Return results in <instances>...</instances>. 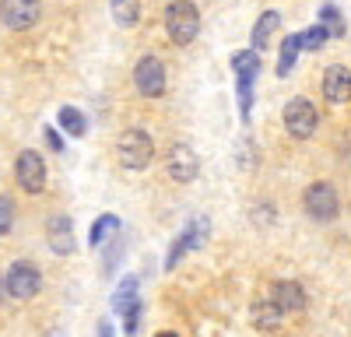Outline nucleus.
<instances>
[{"instance_id":"f257e3e1","label":"nucleus","mask_w":351,"mask_h":337,"mask_svg":"<svg viewBox=\"0 0 351 337\" xmlns=\"http://www.w3.org/2000/svg\"><path fill=\"white\" fill-rule=\"evenodd\" d=\"M112 155L120 162V168L127 173H144L152 162H155V137L141 127H127L112 145Z\"/></svg>"},{"instance_id":"f03ea898","label":"nucleus","mask_w":351,"mask_h":337,"mask_svg":"<svg viewBox=\"0 0 351 337\" xmlns=\"http://www.w3.org/2000/svg\"><path fill=\"white\" fill-rule=\"evenodd\" d=\"M162 25H165V36H169L172 46H180V49L193 46L197 36H200V8L193 0H169Z\"/></svg>"},{"instance_id":"7ed1b4c3","label":"nucleus","mask_w":351,"mask_h":337,"mask_svg":"<svg viewBox=\"0 0 351 337\" xmlns=\"http://www.w3.org/2000/svg\"><path fill=\"white\" fill-rule=\"evenodd\" d=\"M302 211H306V218L316 221V225L334 221V218L341 214V193H337V186L327 183V179H313V183L302 190Z\"/></svg>"},{"instance_id":"20e7f679","label":"nucleus","mask_w":351,"mask_h":337,"mask_svg":"<svg viewBox=\"0 0 351 337\" xmlns=\"http://www.w3.org/2000/svg\"><path fill=\"white\" fill-rule=\"evenodd\" d=\"M232 74H236V92H239V109H243V120H250V109H253V88H256V77H260V53L256 49H236L232 53Z\"/></svg>"},{"instance_id":"39448f33","label":"nucleus","mask_w":351,"mask_h":337,"mask_svg":"<svg viewBox=\"0 0 351 337\" xmlns=\"http://www.w3.org/2000/svg\"><path fill=\"white\" fill-rule=\"evenodd\" d=\"M14 183H18V190L28 193V197H39V193L46 190V183H49V165H46V158H43L36 148H25V151L14 158Z\"/></svg>"},{"instance_id":"423d86ee","label":"nucleus","mask_w":351,"mask_h":337,"mask_svg":"<svg viewBox=\"0 0 351 337\" xmlns=\"http://www.w3.org/2000/svg\"><path fill=\"white\" fill-rule=\"evenodd\" d=\"M281 123H285V134L291 140H309L319 127V109L306 95H295V99H288V105L281 112Z\"/></svg>"},{"instance_id":"0eeeda50","label":"nucleus","mask_w":351,"mask_h":337,"mask_svg":"<svg viewBox=\"0 0 351 337\" xmlns=\"http://www.w3.org/2000/svg\"><path fill=\"white\" fill-rule=\"evenodd\" d=\"M200 176V158L186 140H172L165 151V179L176 186H190Z\"/></svg>"},{"instance_id":"6e6552de","label":"nucleus","mask_w":351,"mask_h":337,"mask_svg":"<svg viewBox=\"0 0 351 337\" xmlns=\"http://www.w3.org/2000/svg\"><path fill=\"white\" fill-rule=\"evenodd\" d=\"M134 88L141 99H162L165 88H169V74H165V64L158 60L155 53H144L141 60L134 64Z\"/></svg>"},{"instance_id":"1a4fd4ad","label":"nucleus","mask_w":351,"mask_h":337,"mask_svg":"<svg viewBox=\"0 0 351 337\" xmlns=\"http://www.w3.org/2000/svg\"><path fill=\"white\" fill-rule=\"evenodd\" d=\"M4 285H8V295L18 299V302H32L39 292H43V271L32 264V260H14L4 274Z\"/></svg>"},{"instance_id":"9d476101","label":"nucleus","mask_w":351,"mask_h":337,"mask_svg":"<svg viewBox=\"0 0 351 337\" xmlns=\"http://www.w3.org/2000/svg\"><path fill=\"white\" fill-rule=\"evenodd\" d=\"M43 18V0H0V25L8 32H28Z\"/></svg>"},{"instance_id":"9b49d317","label":"nucleus","mask_w":351,"mask_h":337,"mask_svg":"<svg viewBox=\"0 0 351 337\" xmlns=\"http://www.w3.org/2000/svg\"><path fill=\"white\" fill-rule=\"evenodd\" d=\"M141 281L134 277V274H127L123 281H120V288H116L112 292V309H116V313H120L123 316V330L127 334H134L137 330V323H141Z\"/></svg>"},{"instance_id":"f8f14e48","label":"nucleus","mask_w":351,"mask_h":337,"mask_svg":"<svg viewBox=\"0 0 351 337\" xmlns=\"http://www.w3.org/2000/svg\"><path fill=\"white\" fill-rule=\"evenodd\" d=\"M204 242H208V218H193V221H186L183 225V232L172 239V246H169V257H165V271H176V264H180L186 253H193V249H200Z\"/></svg>"},{"instance_id":"ddd939ff","label":"nucleus","mask_w":351,"mask_h":337,"mask_svg":"<svg viewBox=\"0 0 351 337\" xmlns=\"http://www.w3.org/2000/svg\"><path fill=\"white\" fill-rule=\"evenodd\" d=\"M46 246H49V253H56V257H71L74 253L77 239H74L71 214H64V211L49 214V221H46Z\"/></svg>"},{"instance_id":"4468645a","label":"nucleus","mask_w":351,"mask_h":337,"mask_svg":"<svg viewBox=\"0 0 351 337\" xmlns=\"http://www.w3.org/2000/svg\"><path fill=\"white\" fill-rule=\"evenodd\" d=\"M324 99L330 105H344L351 102V67L344 64H330L324 74Z\"/></svg>"},{"instance_id":"2eb2a0df","label":"nucleus","mask_w":351,"mask_h":337,"mask_svg":"<svg viewBox=\"0 0 351 337\" xmlns=\"http://www.w3.org/2000/svg\"><path fill=\"white\" fill-rule=\"evenodd\" d=\"M271 299L281 305V313L285 316H295V313H302L306 309V288L299 285V281H278V285L271 288Z\"/></svg>"},{"instance_id":"dca6fc26","label":"nucleus","mask_w":351,"mask_h":337,"mask_svg":"<svg viewBox=\"0 0 351 337\" xmlns=\"http://www.w3.org/2000/svg\"><path fill=\"white\" fill-rule=\"evenodd\" d=\"M281 28V14L278 11H263L256 21H253V32H250V49H256V53H263L271 46V39H274V32Z\"/></svg>"},{"instance_id":"f3484780","label":"nucleus","mask_w":351,"mask_h":337,"mask_svg":"<svg viewBox=\"0 0 351 337\" xmlns=\"http://www.w3.org/2000/svg\"><path fill=\"white\" fill-rule=\"evenodd\" d=\"M250 316H253V323L260 330H278L285 323V313H281V305L274 299H256L253 309H250Z\"/></svg>"},{"instance_id":"a211bd4d","label":"nucleus","mask_w":351,"mask_h":337,"mask_svg":"<svg viewBox=\"0 0 351 337\" xmlns=\"http://www.w3.org/2000/svg\"><path fill=\"white\" fill-rule=\"evenodd\" d=\"M299 53H302V32L285 36V42H281V56H278V74H281V77H288L291 71H295Z\"/></svg>"},{"instance_id":"6ab92c4d","label":"nucleus","mask_w":351,"mask_h":337,"mask_svg":"<svg viewBox=\"0 0 351 337\" xmlns=\"http://www.w3.org/2000/svg\"><path fill=\"white\" fill-rule=\"evenodd\" d=\"M56 123H60V130L67 137H84L88 134V120L84 112L77 105H60V112H56Z\"/></svg>"},{"instance_id":"aec40b11","label":"nucleus","mask_w":351,"mask_h":337,"mask_svg":"<svg viewBox=\"0 0 351 337\" xmlns=\"http://www.w3.org/2000/svg\"><path fill=\"white\" fill-rule=\"evenodd\" d=\"M109 11L120 28H134L141 21V0H109Z\"/></svg>"},{"instance_id":"412c9836","label":"nucleus","mask_w":351,"mask_h":337,"mask_svg":"<svg viewBox=\"0 0 351 337\" xmlns=\"http://www.w3.org/2000/svg\"><path fill=\"white\" fill-rule=\"evenodd\" d=\"M112 232H120V218H116V214H99L95 221H92V232H88V246H102Z\"/></svg>"},{"instance_id":"4be33fe9","label":"nucleus","mask_w":351,"mask_h":337,"mask_svg":"<svg viewBox=\"0 0 351 337\" xmlns=\"http://www.w3.org/2000/svg\"><path fill=\"white\" fill-rule=\"evenodd\" d=\"M316 21L330 32V39H341V36L348 32V21H344V14H341L334 4H324V8H319V18H316Z\"/></svg>"},{"instance_id":"5701e85b","label":"nucleus","mask_w":351,"mask_h":337,"mask_svg":"<svg viewBox=\"0 0 351 337\" xmlns=\"http://www.w3.org/2000/svg\"><path fill=\"white\" fill-rule=\"evenodd\" d=\"M327 39H330V32L316 21V25H309L306 32H302V49H313V53H316V49H324V46H327Z\"/></svg>"},{"instance_id":"b1692460","label":"nucleus","mask_w":351,"mask_h":337,"mask_svg":"<svg viewBox=\"0 0 351 337\" xmlns=\"http://www.w3.org/2000/svg\"><path fill=\"white\" fill-rule=\"evenodd\" d=\"M14 232V201L8 193H0V239Z\"/></svg>"},{"instance_id":"393cba45","label":"nucleus","mask_w":351,"mask_h":337,"mask_svg":"<svg viewBox=\"0 0 351 337\" xmlns=\"http://www.w3.org/2000/svg\"><path fill=\"white\" fill-rule=\"evenodd\" d=\"M43 137H46V145H49L53 151H60V155H64V148H67V145H64V137L56 134L53 127H46V130H43Z\"/></svg>"},{"instance_id":"a878e982","label":"nucleus","mask_w":351,"mask_h":337,"mask_svg":"<svg viewBox=\"0 0 351 337\" xmlns=\"http://www.w3.org/2000/svg\"><path fill=\"white\" fill-rule=\"evenodd\" d=\"M11 295H8V285H4V274H0V305H4Z\"/></svg>"},{"instance_id":"bb28decb","label":"nucleus","mask_w":351,"mask_h":337,"mask_svg":"<svg viewBox=\"0 0 351 337\" xmlns=\"http://www.w3.org/2000/svg\"><path fill=\"white\" fill-rule=\"evenodd\" d=\"M99 337H112V327H109V323H102V327H99Z\"/></svg>"},{"instance_id":"cd10ccee","label":"nucleus","mask_w":351,"mask_h":337,"mask_svg":"<svg viewBox=\"0 0 351 337\" xmlns=\"http://www.w3.org/2000/svg\"><path fill=\"white\" fill-rule=\"evenodd\" d=\"M155 337H180V334H176V330H158Z\"/></svg>"},{"instance_id":"c85d7f7f","label":"nucleus","mask_w":351,"mask_h":337,"mask_svg":"<svg viewBox=\"0 0 351 337\" xmlns=\"http://www.w3.org/2000/svg\"><path fill=\"white\" fill-rule=\"evenodd\" d=\"M49 337H64V334H60V330H53V334H49Z\"/></svg>"}]
</instances>
